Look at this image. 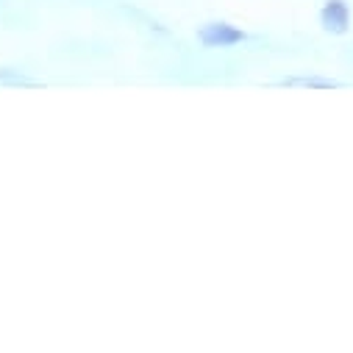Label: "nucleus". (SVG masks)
I'll return each mask as SVG.
<instances>
[{
  "mask_svg": "<svg viewBox=\"0 0 353 353\" xmlns=\"http://www.w3.org/2000/svg\"><path fill=\"white\" fill-rule=\"evenodd\" d=\"M245 39H248V34L231 23H206L198 28V42L203 48H212V50L214 48H234Z\"/></svg>",
  "mask_w": 353,
  "mask_h": 353,
  "instance_id": "f257e3e1",
  "label": "nucleus"
},
{
  "mask_svg": "<svg viewBox=\"0 0 353 353\" xmlns=\"http://www.w3.org/2000/svg\"><path fill=\"white\" fill-rule=\"evenodd\" d=\"M320 26L334 37L347 34V28H350V6L345 3V0H325L323 9H320Z\"/></svg>",
  "mask_w": 353,
  "mask_h": 353,
  "instance_id": "f03ea898",
  "label": "nucleus"
},
{
  "mask_svg": "<svg viewBox=\"0 0 353 353\" xmlns=\"http://www.w3.org/2000/svg\"><path fill=\"white\" fill-rule=\"evenodd\" d=\"M284 86H309V90H336V81H331V78H287V81H281Z\"/></svg>",
  "mask_w": 353,
  "mask_h": 353,
  "instance_id": "7ed1b4c3",
  "label": "nucleus"
},
{
  "mask_svg": "<svg viewBox=\"0 0 353 353\" xmlns=\"http://www.w3.org/2000/svg\"><path fill=\"white\" fill-rule=\"evenodd\" d=\"M0 78H12V72H6V70H0Z\"/></svg>",
  "mask_w": 353,
  "mask_h": 353,
  "instance_id": "20e7f679",
  "label": "nucleus"
}]
</instances>
